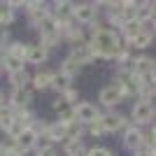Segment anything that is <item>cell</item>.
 <instances>
[{"label": "cell", "instance_id": "obj_1", "mask_svg": "<svg viewBox=\"0 0 156 156\" xmlns=\"http://www.w3.org/2000/svg\"><path fill=\"white\" fill-rule=\"evenodd\" d=\"M93 35L89 40V47H91V51L96 58H112L114 51H117V47L121 44V37H119L117 30H112V28H100L93 23Z\"/></svg>", "mask_w": 156, "mask_h": 156}, {"label": "cell", "instance_id": "obj_2", "mask_svg": "<svg viewBox=\"0 0 156 156\" xmlns=\"http://www.w3.org/2000/svg\"><path fill=\"white\" fill-rule=\"evenodd\" d=\"M72 19L84 26H93L98 19V2H77L72 5Z\"/></svg>", "mask_w": 156, "mask_h": 156}, {"label": "cell", "instance_id": "obj_3", "mask_svg": "<svg viewBox=\"0 0 156 156\" xmlns=\"http://www.w3.org/2000/svg\"><path fill=\"white\" fill-rule=\"evenodd\" d=\"M37 30H40V44L42 47H56L63 40V35H61V28H58V23L54 19H47L42 26H37Z\"/></svg>", "mask_w": 156, "mask_h": 156}, {"label": "cell", "instance_id": "obj_4", "mask_svg": "<svg viewBox=\"0 0 156 156\" xmlns=\"http://www.w3.org/2000/svg\"><path fill=\"white\" fill-rule=\"evenodd\" d=\"M130 117H133L135 126H147V124L154 121L156 107L151 103H147V100H137V103L133 105V110H130Z\"/></svg>", "mask_w": 156, "mask_h": 156}, {"label": "cell", "instance_id": "obj_5", "mask_svg": "<svg viewBox=\"0 0 156 156\" xmlns=\"http://www.w3.org/2000/svg\"><path fill=\"white\" fill-rule=\"evenodd\" d=\"M72 112H75V119H77V121H82V124H91V121H98V119L103 117V114H100V110H98L96 105L93 103H75L72 105Z\"/></svg>", "mask_w": 156, "mask_h": 156}, {"label": "cell", "instance_id": "obj_6", "mask_svg": "<svg viewBox=\"0 0 156 156\" xmlns=\"http://www.w3.org/2000/svg\"><path fill=\"white\" fill-rule=\"evenodd\" d=\"M26 12H28V21L33 26H42L47 19H51V7L47 2H28Z\"/></svg>", "mask_w": 156, "mask_h": 156}, {"label": "cell", "instance_id": "obj_7", "mask_svg": "<svg viewBox=\"0 0 156 156\" xmlns=\"http://www.w3.org/2000/svg\"><path fill=\"white\" fill-rule=\"evenodd\" d=\"M100 124H103L105 133H117L121 128H128V119L124 114H119V112H105L103 117H100Z\"/></svg>", "mask_w": 156, "mask_h": 156}, {"label": "cell", "instance_id": "obj_8", "mask_svg": "<svg viewBox=\"0 0 156 156\" xmlns=\"http://www.w3.org/2000/svg\"><path fill=\"white\" fill-rule=\"evenodd\" d=\"M98 100H100V105H105V107H114V105H119L121 100H124L119 84H117V82H112V84L103 86L100 93H98Z\"/></svg>", "mask_w": 156, "mask_h": 156}, {"label": "cell", "instance_id": "obj_9", "mask_svg": "<svg viewBox=\"0 0 156 156\" xmlns=\"http://www.w3.org/2000/svg\"><path fill=\"white\" fill-rule=\"evenodd\" d=\"M30 100H33V91L30 86H23V89H12V93H9V107L12 110H26V107H30Z\"/></svg>", "mask_w": 156, "mask_h": 156}, {"label": "cell", "instance_id": "obj_10", "mask_svg": "<svg viewBox=\"0 0 156 156\" xmlns=\"http://www.w3.org/2000/svg\"><path fill=\"white\" fill-rule=\"evenodd\" d=\"M142 128L135 124H130L128 128L124 130V147L130 151H137V149H142Z\"/></svg>", "mask_w": 156, "mask_h": 156}, {"label": "cell", "instance_id": "obj_11", "mask_svg": "<svg viewBox=\"0 0 156 156\" xmlns=\"http://www.w3.org/2000/svg\"><path fill=\"white\" fill-rule=\"evenodd\" d=\"M68 58L75 61L77 65H84V63H93L96 61V56H93L91 47H89V42H84V44H75L68 51Z\"/></svg>", "mask_w": 156, "mask_h": 156}, {"label": "cell", "instance_id": "obj_12", "mask_svg": "<svg viewBox=\"0 0 156 156\" xmlns=\"http://www.w3.org/2000/svg\"><path fill=\"white\" fill-rule=\"evenodd\" d=\"M130 63H133V75H137V77H147L156 70V61L151 56H137Z\"/></svg>", "mask_w": 156, "mask_h": 156}, {"label": "cell", "instance_id": "obj_13", "mask_svg": "<svg viewBox=\"0 0 156 156\" xmlns=\"http://www.w3.org/2000/svg\"><path fill=\"white\" fill-rule=\"evenodd\" d=\"M47 58H49V49H47V47H42V44H28L26 63H33V65H42Z\"/></svg>", "mask_w": 156, "mask_h": 156}, {"label": "cell", "instance_id": "obj_14", "mask_svg": "<svg viewBox=\"0 0 156 156\" xmlns=\"http://www.w3.org/2000/svg\"><path fill=\"white\" fill-rule=\"evenodd\" d=\"M61 35H63V40H68V44H84V30H82V26H75V23H68V26L61 30Z\"/></svg>", "mask_w": 156, "mask_h": 156}, {"label": "cell", "instance_id": "obj_15", "mask_svg": "<svg viewBox=\"0 0 156 156\" xmlns=\"http://www.w3.org/2000/svg\"><path fill=\"white\" fill-rule=\"evenodd\" d=\"M156 16V2H137L135 7V21L140 23H147Z\"/></svg>", "mask_w": 156, "mask_h": 156}, {"label": "cell", "instance_id": "obj_16", "mask_svg": "<svg viewBox=\"0 0 156 156\" xmlns=\"http://www.w3.org/2000/svg\"><path fill=\"white\" fill-rule=\"evenodd\" d=\"M47 137H49L51 142H65V140H68V128H65V124H61V121H54V124H49Z\"/></svg>", "mask_w": 156, "mask_h": 156}, {"label": "cell", "instance_id": "obj_17", "mask_svg": "<svg viewBox=\"0 0 156 156\" xmlns=\"http://www.w3.org/2000/svg\"><path fill=\"white\" fill-rule=\"evenodd\" d=\"M51 77H54L51 70H37L33 75L30 84L35 86V89H40V91H44V89H51Z\"/></svg>", "mask_w": 156, "mask_h": 156}, {"label": "cell", "instance_id": "obj_18", "mask_svg": "<svg viewBox=\"0 0 156 156\" xmlns=\"http://www.w3.org/2000/svg\"><path fill=\"white\" fill-rule=\"evenodd\" d=\"M14 121H16V114H14V110L5 103L2 107H0V130L9 133V128L14 126Z\"/></svg>", "mask_w": 156, "mask_h": 156}, {"label": "cell", "instance_id": "obj_19", "mask_svg": "<svg viewBox=\"0 0 156 156\" xmlns=\"http://www.w3.org/2000/svg\"><path fill=\"white\" fill-rule=\"evenodd\" d=\"M51 89L58 93H65L68 89H72V77H68V75H63V72H54L51 77Z\"/></svg>", "mask_w": 156, "mask_h": 156}, {"label": "cell", "instance_id": "obj_20", "mask_svg": "<svg viewBox=\"0 0 156 156\" xmlns=\"http://www.w3.org/2000/svg\"><path fill=\"white\" fill-rule=\"evenodd\" d=\"M63 151H65V156H84L86 144H84V140H65Z\"/></svg>", "mask_w": 156, "mask_h": 156}, {"label": "cell", "instance_id": "obj_21", "mask_svg": "<svg viewBox=\"0 0 156 156\" xmlns=\"http://www.w3.org/2000/svg\"><path fill=\"white\" fill-rule=\"evenodd\" d=\"M144 28H147V23H140V21H130V23H126V26L121 28L124 40H126V42H133L140 33H144Z\"/></svg>", "mask_w": 156, "mask_h": 156}, {"label": "cell", "instance_id": "obj_22", "mask_svg": "<svg viewBox=\"0 0 156 156\" xmlns=\"http://www.w3.org/2000/svg\"><path fill=\"white\" fill-rule=\"evenodd\" d=\"M151 42H154V30L144 28V33H140L133 42H126V44H128V47H135V49H147V47H151Z\"/></svg>", "mask_w": 156, "mask_h": 156}, {"label": "cell", "instance_id": "obj_23", "mask_svg": "<svg viewBox=\"0 0 156 156\" xmlns=\"http://www.w3.org/2000/svg\"><path fill=\"white\" fill-rule=\"evenodd\" d=\"M26 54H28V44H23V42H9L5 56H12V58H19L26 63Z\"/></svg>", "mask_w": 156, "mask_h": 156}, {"label": "cell", "instance_id": "obj_24", "mask_svg": "<svg viewBox=\"0 0 156 156\" xmlns=\"http://www.w3.org/2000/svg\"><path fill=\"white\" fill-rule=\"evenodd\" d=\"M35 140H37V135H35V133H33L30 128H26V130H23V133H21L19 137H16V140H14V142L19 144V147H21L23 151H30L33 147H35Z\"/></svg>", "mask_w": 156, "mask_h": 156}, {"label": "cell", "instance_id": "obj_25", "mask_svg": "<svg viewBox=\"0 0 156 156\" xmlns=\"http://www.w3.org/2000/svg\"><path fill=\"white\" fill-rule=\"evenodd\" d=\"M65 128H68V140H82V135H84L86 126L82 124V121H70V124H65Z\"/></svg>", "mask_w": 156, "mask_h": 156}, {"label": "cell", "instance_id": "obj_26", "mask_svg": "<svg viewBox=\"0 0 156 156\" xmlns=\"http://www.w3.org/2000/svg\"><path fill=\"white\" fill-rule=\"evenodd\" d=\"M2 68H5L9 75H14V72H21L26 70V63L19 58H12V56H2Z\"/></svg>", "mask_w": 156, "mask_h": 156}, {"label": "cell", "instance_id": "obj_27", "mask_svg": "<svg viewBox=\"0 0 156 156\" xmlns=\"http://www.w3.org/2000/svg\"><path fill=\"white\" fill-rule=\"evenodd\" d=\"M14 21V9L9 2H0V28H7Z\"/></svg>", "mask_w": 156, "mask_h": 156}, {"label": "cell", "instance_id": "obj_28", "mask_svg": "<svg viewBox=\"0 0 156 156\" xmlns=\"http://www.w3.org/2000/svg\"><path fill=\"white\" fill-rule=\"evenodd\" d=\"M28 82H30V77H28V72H26V70L9 75V84H12V89H23V86H30Z\"/></svg>", "mask_w": 156, "mask_h": 156}, {"label": "cell", "instance_id": "obj_29", "mask_svg": "<svg viewBox=\"0 0 156 156\" xmlns=\"http://www.w3.org/2000/svg\"><path fill=\"white\" fill-rule=\"evenodd\" d=\"M79 70H82V65H77L75 61H70V58H65L63 63H61V72H63V75H68V77H75Z\"/></svg>", "mask_w": 156, "mask_h": 156}, {"label": "cell", "instance_id": "obj_30", "mask_svg": "<svg viewBox=\"0 0 156 156\" xmlns=\"http://www.w3.org/2000/svg\"><path fill=\"white\" fill-rule=\"evenodd\" d=\"M28 128H30L33 133L40 137V135H47V130H49V124H47V121H42V119H33Z\"/></svg>", "mask_w": 156, "mask_h": 156}, {"label": "cell", "instance_id": "obj_31", "mask_svg": "<svg viewBox=\"0 0 156 156\" xmlns=\"http://www.w3.org/2000/svg\"><path fill=\"white\" fill-rule=\"evenodd\" d=\"M51 140H49V137L47 135H40L37 140H35V147H33V151H35V154H37V151H44V149H51Z\"/></svg>", "mask_w": 156, "mask_h": 156}, {"label": "cell", "instance_id": "obj_32", "mask_svg": "<svg viewBox=\"0 0 156 156\" xmlns=\"http://www.w3.org/2000/svg\"><path fill=\"white\" fill-rule=\"evenodd\" d=\"M86 130H89L93 137L105 135V128H103V124H100V119H98V121H91V124H86Z\"/></svg>", "mask_w": 156, "mask_h": 156}, {"label": "cell", "instance_id": "obj_33", "mask_svg": "<svg viewBox=\"0 0 156 156\" xmlns=\"http://www.w3.org/2000/svg\"><path fill=\"white\" fill-rule=\"evenodd\" d=\"M51 107H54L56 112H58V114H63V112H68V110H70L72 105H68V103L63 100V96H61V98H56V100H54V105H51Z\"/></svg>", "mask_w": 156, "mask_h": 156}, {"label": "cell", "instance_id": "obj_34", "mask_svg": "<svg viewBox=\"0 0 156 156\" xmlns=\"http://www.w3.org/2000/svg\"><path fill=\"white\" fill-rule=\"evenodd\" d=\"M86 156H112V151L107 147H91L86 151Z\"/></svg>", "mask_w": 156, "mask_h": 156}, {"label": "cell", "instance_id": "obj_35", "mask_svg": "<svg viewBox=\"0 0 156 156\" xmlns=\"http://www.w3.org/2000/svg\"><path fill=\"white\" fill-rule=\"evenodd\" d=\"M77 98H79V93L75 91V89H68V91L63 93V100H65V103H68V105H72V103H75V100H77Z\"/></svg>", "mask_w": 156, "mask_h": 156}, {"label": "cell", "instance_id": "obj_36", "mask_svg": "<svg viewBox=\"0 0 156 156\" xmlns=\"http://www.w3.org/2000/svg\"><path fill=\"white\" fill-rule=\"evenodd\" d=\"M37 156H58V154H56V149H54V147H51V149H44V151H37Z\"/></svg>", "mask_w": 156, "mask_h": 156}, {"label": "cell", "instance_id": "obj_37", "mask_svg": "<svg viewBox=\"0 0 156 156\" xmlns=\"http://www.w3.org/2000/svg\"><path fill=\"white\" fill-rule=\"evenodd\" d=\"M2 105H5V93L0 91V107H2Z\"/></svg>", "mask_w": 156, "mask_h": 156}, {"label": "cell", "instance_id": "obj_38", "mask_svg": "<svg viewBox=\"0 0 156 156\" xmlns=\"http://www.w3.org/2000/svg\"><path fill=\"white\" fill-rule=\"evenodd\" d=\"M154 33H156V19H154Z\"/></svg>", "mask_w": 156, "mask_h": 156}, {"label": "cell", "instance_id": "obj_39", "mask_svg": "<svg viewBox=\"0 0 156 156\" xmlns=\"http://www.w3.org/2000/svg\"><path fill=\"white\" fill-rule=\"evenodd\" d=\"M0 70H2V58H0Z\"/></svg>", "mask_w": 156, "mask_h": 156}]
</instances>
